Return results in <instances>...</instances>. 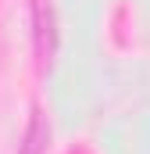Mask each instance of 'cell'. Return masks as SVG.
I'll use <instances>...</instances> for the list:
<instances>
[{
  "label": "cell",
  "instance_id": "cell-1",
  "mask_svg": "<svg viewBox=\"0 0 150 154\" xmlns=\"http://www.w3.org/2000/svg\"><path fill=\"white\" fill-rule=\"evenodd\" d=\"M32 39H36V65L46 72L57 54V14H54L50 0L32 4Z\"/></svg>",
  "mask_w": 150,
  "mask_h": 154
},
{
  "label": "cell",
  "instance_id": "cell-2",
  "mask_svg": "<svg viewBox=\"0 0 150 154\" xmlns=\"http://www.w3.org/2000/svg\"><path fill=\"white\" fill-rule=\"evenodd\" d=\"M46 147H50V122L36 108L32 118H29V129H25V140H22V151L18 154H46Z\"/></svg>",
  "mask_w": 150,
  "mask_h": 154
}]
</instances>
